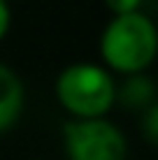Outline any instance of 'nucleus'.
Returning <instances> with one entry per match:
<instances>
[{"label":"nucleus","instance_id":"7ed1b4c3","mask_svg":"<svg viewBox=\"0 0 158 160\" xmlns=\"http://www.w3.org/2000/svg\"><path fill=\"white\" fill-rule=\"evenodd\" d=\"M63 132L70 160H126V139L110 121H70L65 123Z\"/></svg>","mask_w":158,"mask_h":160},{"label":"nucleus","instance_id":"423d86ee","mask_svg":"<svg viewBox=\"0 0 158 160\" xmlns=\"http://www.w3.org/2000/svg\"><path fill=\"white\" fill-rule=\"evenodd\" d=\"M142 130H144L146 139L154 142V144H158V104H154V107L146 112L144 123H142Z\"/></svg>","mask_w":158,"mask_h":160},{"label":"nucleus","instance_id":"20e7f679","mask_svg":"<svg viewBox=\"0 0 158 160\" xmlns=\"http://www.w3.org/2000/svg\"><path fill=\"white\" fill-rule=\"evenodd\" d=\"M23 109V86L19 77L5 63H0V132L19 118Z\"/></svg>","mask_w":158,"mask_h":160},{"label":"nucleus","instance_id":"f257e3e1","mask_svg":"<svg viewBox=\"0 0 158 160\" xmlns=\"http://www.w3.org/2000/svg\"><path fill=\"white\" fill-rule=\"evenodd\" d=\"M100 51L116 72L137 74L151 65L158 53V30L149 16L133 12L114 16L102 32Z\"/></svg>","mask_w":158,"mask_h":160},{"label":"nucleus","instance_id":"6e6552de","mask_svg":"<svg viewBox=\"0 0 158 160\" xmlns=\"http://www.w3.org/2000/svg\"><path fill=\"white\" fill-rule=\"evenodd\" d=\"M9 21H12V16H9V7H7V2H5V0H0V40L7 35Z\"/></svg>","mask_w":158,"mask_h":160},{"label":"nucleus","instance_id":"39448f33","mask_svg":"<svg viewBox=\"0 0 158 160\" xmlns=\"http://www.w3.org/2000/svg\"><path fill=\"white\" fill-rule=\"evenodd\" d=\"M121 98L130 107H142L154 98V81L144 79V77H133L130 81H126Z\"/></svg>","mask_w":158,"mask_h":160},{"label":"nucleus","instance_id":"f03ea898","mask_svg":"<svg viewBox=\"0 0 158 160\" xmlns=\"http://www.w3.org/2000/svg\"><path fill=\"white\" fill-rule=\"evenodd\" d=\"M58 102L77 118H100L114 104V81L107 70L93 63H74L56 79Z\"/></svg>","mask_w":158,"mask_h":160},{"label":"nucleus","instance_id":"0eeeda50","mask_svg":"<svg viewBox=\"0 0 158 160\" xmlns=\"http://www.w3.org/2000/svg\"><path fill=\"white\" fill-rule=\"evenodd\" d=\"M105 2H107V7L112 9L114 16H123V14L137 12V7H140L142 0H105Z\"/></svg>","mask_w":158,"mask_h":160}]
</instances>
